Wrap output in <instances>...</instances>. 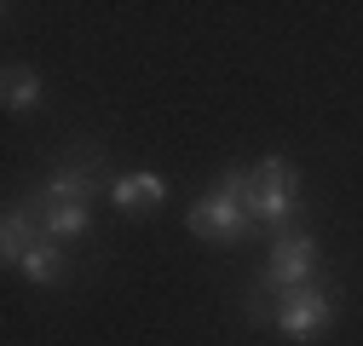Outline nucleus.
I'll return each mask as SVG.
<instances>
[{"label":"nucleus","instance_id":"nucleus-6","mask_svg":"<svg viewBox=\"0 0 363 346\" xmlns=\"http://www.w3.org/2000/svg\"><path fill=\"white\" fill-rule=\"evenodd\" d=\"M162 196H167V179L162 173H121V179H110V202L121 208V213H156L162 208Z\"/></svg>","mask_w":363,"mask_h":346},{"label":"nucleus","instance_id":"nucleus-2","mask_svg":"<svg viewBox=\"0 0 363 346\" xmlns=\"http://www.w3.org/2000/svg\"><path fill=\"white\" fill-rule=\"evenodd\" d=\"M317 254H323V248H317L311 231H300V225H294V231H277L271 260L259 266V294L248 300V312L259 318L277 294H289V289H300V283H317Z\"/></svg>","mask_w":363,"mask_h":346},{"label":"nucleus","instance_id":"nucleus-7","mask_svg":"<svg viewBox=\"0 0 363 346\" xmlns=\"http://www.w3.org/2000/svg\"><path fill=\"white\" fill-rule=\"evenodd\" d=\"M35 242H47V237H40L29 202H12V208H6V220H0V260L18 272V266H23V254H29Z\"/></svg>","mask_w":363,"mask_h":346},{"label":"nucleus","instance_id":"nucleus-9","mask_svg":"<svg viewBox=\"0 0 363 346\" xmlns=\"http://www.w3.org/2000/svg\"><path fill=\"white\" fill-rule=\"evenodd\" d=\"M0 99H6V110H40L47 81H40L29 64H12V69H6V86H0Z\"/></svg>","mask_w":363,"mask_h":346},{"label":"nucleus","instance_id":"nucleus-1","mask_svg":"<svg viewBox=\"0 0 363 346\" xmlns=\"http://www.w3.org/2000/svg\"><path fill=\"white\" fill-rule=\"evenodd\" d=\"M225 185H231L248 208V220L265 225V231H294L300 220V173L289 156H265L254 167H225L219 173Z\"/></svg>","mask_w":363,"mask_h":346},{"label":"nucleus","instance_id":"nucleus-4","mask_svg":"<svg viewBox=\"0 0 363 346\" xmlns=\"http://www.w3.org/2000/svg\"><path fill=\"white\" fill-rule=\"evenodd\" d=\"M185 225L202 237V242H225V248H231V242H242L248 231H259L254 220H248V208H242V196L231 191V185H225V179H213L196 202H191V213H185Z\"/></svg>","mask_w":363,"mask_h":346},{"label":"nucleus","instance_id":"nucleus-8","mask_svg":"<svg viewBox=\"0 0 363 346\" xmlns=\"http://www.w3.org/2000/svg\"><path fill=\"white\" fill-rule=\"evenodd\" d=\"M18 272H23L35 289H52V283L64 277V242H52V237H47V242H35V248L23 254V266H18Z\"/></svg>","mask_w":363,"mask_h":346},{"label":"nucleus","instance_id":"nucleus-5","mask_svg":"<svg viewBox=\"0 0 363 346\" xmlns=\"http://www.w3.org/2000/svg\"><path fill=\"white\" fill-rule=\"evenodd\" d=\"M29 213H35V225L40 237H52V242H75V237H93V208L86 202H47V196H23Z\"/></svg>","mask_w":363,"mask_h":346},{"label":"nucleus","instance_id":"nucleus-3","mask_svg":"<svg viewBox=\"0 0 363 346\" xmlns=\"http://www.w3.org/2000/svg\"><path fill=\"white\" fill-rule=\"evenodd\" d=\"M271 323H277L289 340H323L329 335V323H335V289L329 283H300V289H289V294H277L271 300Z\"/></svg>","mask_w":363,"mask_h":346}]
</instances>
